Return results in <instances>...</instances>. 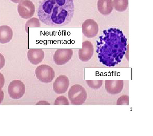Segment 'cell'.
<instances>
[{"mask_svg": "<svg viewBox=\"0 0 153 136\" xmlns=\"http://www.w3.org/2000/svg\"><path fill=\"white\" fill-rule=\"evenodd\" d=\"M73 54V50L70 49H59L54 55V62L58 65L66 64L71 59Z\"/></svg>", "mask_w": 153, "mask_h": 136, "instance_id": "cell-8", "label": "cell"}, {"mask_svg": "<svg viewBox=\"0 0 153 136\" xmlns=\"http://www.w3.org/2000/svg\"><path fill=\"white\" fill-rule=\"evenodd\" d=\"M128 0H113L112 5L117 11L123 12L126 11L128 7Z\"/></svg>", "mask_w": 153, "mask_h": 136, "instance_id": "cell-14", "label": "cell"}, {"mask_svg": "<svg viewBox=\"0 0 153 136\" xmlns=\"http://www.w3.org/2000/svg\"><path fill=\"white\" fill-rule=\"evenodd\" d=\"M8 92L12 99L18 100L22 97L25 92V86L21 81L15 80L11 82L8 87Z\"/></svg>", "mask_w": 153, "mask_h": 136, "instance_id": "cell-6", "label": "cell"}, {"mask_svg": "<svg viewBox=\"0 0 153 136\" xmlns=\"http://www.w3.org/2000/svg\"><path fill=\"white\" fill-rule=\"evenodd\" d=\"M99 30L98 24L94 20L88 19L85 20L82 23V33L86 37H94L97 35Z\"/></svg>", "mask_w": 153, "mask_h": 136, "instance_id": "cell-7", "label": "cell"}, {"mask_svg": "<svg viewBox=\"0 0 153 136\" xmlns=\"http://www.w3.org/2000/svg\"><path fill=\"white\" fill-rule=\"evenodd\" d=\"M127 40L120 29L111 28L103 31L97 41V52L103 59L122 58L126 50Z\"/></svg>", "mask_w": 153, "mask_h": 136, "instance_id": "cell-2", "label": "cell"}, {"mask_svg": "<svg viewBox=\"0 0 153 136\" xmlns=\"http://www.w3.org/2000/svg\"><path fill=\"white\" fill-rule=\"evenodd\" d=\"M72 1H74V0H72Z\"/></svg>", "mask_w": 153, "mask_h": 136, "instance_id": "cell-22", "label": "cell"}, {"mask_svg": "<svg viewBox=\"0 0 153 136\" xmlns=\"http://www.w3.org/2000/svg\"><path fill=\"white\" fill-rule=\"evenodd\" d=\"M36 77L44 83H51L55 77V71L51 67L46 64L39 65L35 70Z\"/></svg>", "mask_w": 153, "mask_h": 136, "instance_id": "cell-4", "label": "cell"}, {"mask_svg": "<svg viewBox=\"0 0 153 136\" xmlns=\"http://www.w3.org/2000/svg\"><path fill=\"white\" fill-rule=\"evenodd\" d=\"M4 93L2 90L0 91V104L3 101L4 98Z\"/></svg>", "mask_w": 153, "mask_h": 136, "instance_id": "cell-20", "label": "cell"}, {"mask_svg": "<svg viewBox=\"0 0 153 136\" xmlns=\"http://www.w3.org/2000/svg\"><path fill=\"white\" fill-rule=\"evenodd\" d=\"M69 85V79L65 76L61 75L55 80L53 83V90L56 94H60L65 93Z\"/></svg>", "mask_w": 153, "mask_h": 136, "instance_id": "cell-10", "label": "cell"}, {"mask_svg": "<svg viewBox=\"0 0 153 136\" xmlns=\"http://www.w3.org/2000/svg\"><path fill=\"white\" fill-rule=\"evenodd\" d=\"M94 48L93 44L89 41L84 42L82 43V49L79 50V56L82 61H87L93 56Z\"/></svg>", "mask_w": 153, "mask_h": 136, "instance_id": "cell-9", "label": "cell"}, {"mask_svg": "<svg viewBox=\"0 0 153 136\" xmlns=\"http://www.w3.org/2000/svg\"><path fill=\"white\" fill-rule=\"evenodd\" d=\"M5 64V60L4 57L0 53V70L2 69L4 66Z\"/></svg>", "mask_w": 153, "mask_h": 136, "instance_id": "cell-18", "label": "cell"}, {"mask_svg": "<svg viewBox=\"0 0 153 136\" xmlns=\"http://www.w3.org/2000/svg\"><path fill=\"white\" fill-rule=\"evenodd\" d=\"M27 56L28 60L31 64L37 65L44 59V53L41 49H30L28 50Z\"/></svg>", "mask_w": 153, "mask_h": 136, "instance_id": "cell-11", "label": "cell"}, {"mask_svg": "<svg viewBox=\"0 0 153 136\" xmlns=\"http://www.w3.org/2000/svg\"><path fill=\"white\" fill-rule=\"evenodd\" d=\"M55 105H69L68 99L64 96H60L57 97L55 100Z\"/></svg>", "mask_w": 153, "mask_h": 136, "instance_id": "cell-16", "label": "cell"}, {"mask_svg": "<svg viewBox=\"0 0 153 136\" xmlns=\"http://www.w3.org/2000/svg\"><path fill=\"white\" fill-rule=\"evenodd\" d=\"M13 31L10 27L7 25L0 26V43H8L11 40Z\"/></svg>", "mask_w": 153, "mask_h": 136, "instance_id": "cell-13", "label": "cell"}, {"mask_svg": "<svg viewBox=\"0 0 153 136\" xmlns=\"http://www.w3.org/2000/svg\"><path fill=\"white\" fill-rule=\"evenodd\" d=\"M18 13L20 17L25 19L31 18L34 15L35 7L30 0H22L18 5Z\"/></svg>", "mask_w": 153, "mask_h": 136, "instance_id": "cell-5", "label": "cell"}, {"mask_svg": "<svg viewBox=\"0 0 153 136\" xmlns=\"http://www.w3.org/2000/svg\"><path fill=\"white\" fill-rule=\"evenodd\" d=\"M128 96H122L118 100L117 105H128Z\"/></svg>", "mask_w": 153, "mask_h": 136, "instance_id": "cell-17", "label": "cell"}, {"mask_svg": "<svg viewBox=\"0 0 153 136\" xmlns=\"http://www.w3.org/2000/svg\"><path fill=\"white\" fill-rule=\"evenodd\" d=\"M5 78L3 74L0 73V91L2 90V88L4 85Z\"/></svg>", "mask_w": 153, "mask_h": 136, "instance_id": "cell-19", "label": "cell"}, {"mask_svg": "<svg viewBox=\"0 0 153 136\" xmlns=\"http://www.w3.org/2000/svg\"><path fill=\"white\" fill-rule=\"evenodd\" d=\"M13 3H17L21 1L22 0H10Z\"/></svg>", "mask_w": 153, "mask_h": 136, "instance_id": "cell-21", "label": "cell"}, {"mask_svg": "<svg viewBox=\"0 0 153 136\" xmlns=\"http://www.w3.org/2000/svg\"><path fill=\"white\" fill-rule=\"evenodd\" d=\"M40 23L39 20L36 18H32L27 21L25 25V30L27 34L28 32V28L30 27H39Z\"/></svg>", "mask_w": 153, "mask_h": 136, "instance_id": "cell-15", "label": "cell"}, {"mask_svg": "<svg viewBox=\"0 0 153 136\" xmlns=\"http://www.w3.org/2000/svg\"><path fill=\"white\" fill-rule=\"evenodd\" d=\"M68 97L74 105H82L87 99V92L83 87L79 84L72 86L68 92Z\"/></svg>", "mask_w": 153, "mask_h": 136, "instance_id": "cell-3", "label": "cell"}, {"mask_svg": "<svg viewBox=\"0 0 153 136\" xmlns=\"http://www.w3.org/2000/svg\"><path fill=\"white\" fill-rule=\"evenodd\" d=\"M74 12L72 0H43L38 7V16L46 25L62 27L70 23Z\"/></svg>", "mask_w": 153, "mask_h": 136, "instance_id": "cell-1", "label": "cell"}, {"mask_svg": "<svg viewBox=\"0 0 153 136\" xmlns=\"http://www.w3.org/2000/svg\"><path fill=\"white\" fill-rule=\"evenodd\" d=\"M112 0H98L97 9L101 15L107 16L113 10Z\"/></svg>", "mask_w": 153, "mask_h": 136, "instance_id": "cell-12", "label": "cell"}]
</instances>
